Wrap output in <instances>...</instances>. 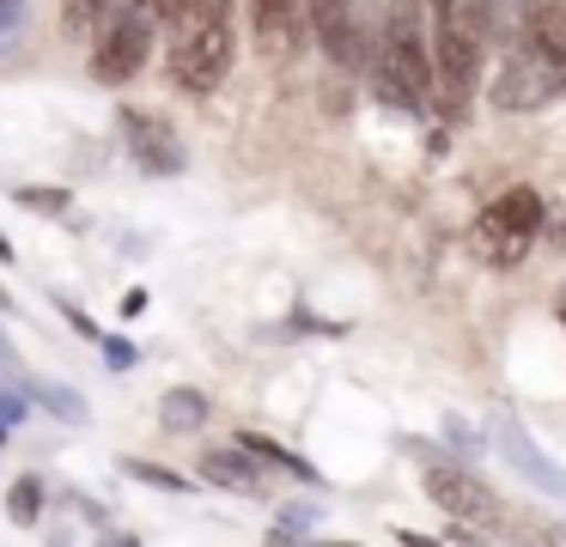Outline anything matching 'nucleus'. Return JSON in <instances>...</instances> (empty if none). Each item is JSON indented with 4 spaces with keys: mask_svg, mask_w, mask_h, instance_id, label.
Returning <instances> with one entry per match:
<instances>
[{
    "mask_svg": "<svg viewBox=\"0 0 566 547\" xmlns=\"http://www.w3.org/2000/svg\"><path fill=\"white\" fill-rule=\"evenodd\" d=\"M488 19L475 12V0L432 12V116L439 122H463L469 97L481 85V49H488Z\"/></svg>",
    "mask_w": 566,
    "mask_h": 547,
    "instance_id": "f257e3e1",
    "label": "nucleus"
},
{
    "mask_svg": "<svg viewBox=\"0 0 566 547\" xmlns=\"http://www.w3.org/2000/svg\"><path fill=\"white\" fill-rule=\"evenodd\" d=\"M238 12L232 0H189V12L177 19V43H171V80L189 97H213L232 73L238 55Z\"/></svg>",
    "mask_w": 566,
    "mask_h": 547,
    "instance_id": "f03ea898",
    "label": "nucleus"
},
{
    "mask_svg": "<svg viewBox=\"0 0 566 547\" xmlns=\"http://www.w3.org/2000/svg\"><path fill=\"white\" fill-rule=\"evenodd\" d=\"M378 85L402 109H432V12L427 0H396L378 43Z\"/></svg>",
    "mask_w": 566,
    "mask_h": 547,
    "instance_id": "7ed1b4c3",
    "label": "nucleus"
},
{
    "mask_svg": "<svg viewBox=\"0 0 566 547\" xmlns=\"http://www.w3.org/2000/svg\"><path fill=\"white\" fill-rule=\"evenodd\" d=\"M566 92V67L554 55H542L530 36H512V49H505L500 73H493V109H505V116H524V109H542L554 104V97Z\"/></svg>",
    "mask_w": 566,
    "mask_h": 547,
    "instance_id": "20e7f679",
    "label": "nucleus"
},
{
    "mask_svg": "<svg viewBox=\"0 0 566 547\" xmlns=\"http://www.w3.org/2000/svg\"><path fill=\"white\" fill-rule=\"evenodd\" d=\"M536 231H542V194L536 189H505L500 201L481 207L475 250H481V262H493V267H517L530 255V243H536Z\"/></svg>",
    "mask_w": 566,
    "mask_h": 547,
    "instance_id": "39448f33",
    "label": "nucleus"
},
{
    "mask_svg": "<svg viewBox=\"0 0 566 547\" xmlns=\"http://www.w3.org/2000/svg\"><path fill=\"white\" fill-rule=\"evenodd\" d=\"M153 31H159V19L147 12V0L116 7L111 24L98 31V49H92V73H98L104 85H128L153 55Z\"/></svg>",
    "mask_w": 566,
    "mask_h": 547,
    "instance_id": "423d86ee",
    "label": "nucleus"
},
{
    "mask_svg": "<svg viewBox=\"0 0 566 547\" xmlns=\"http://www.w3.org/2000/svg\"><path fill=\"white\" fill-rule=\"evenodd\" d=\"M427 498L444 511V517L469 523V529H500L505 511H500V493L488 481H475L469 469H451V462H432L427 469Z\"/></svg>",
    "mask_w": 566,
    "mask_h": 547,
    "instance_id": "0eeeda50",
    "label": "nucleus"
},
{
    "mask_svg": "<svg viewBox=\"0 0 566 547\" xmlns=\"http://www.w3.org/2000/svg\"><path fill=\"white\" fill-rule=\"evenodd\" d=\"M123 116V140L128 152H135V165L147 170V177H177L184 170V140H177V128L165 116H153V109H116Z\"/></svg>",
    "mask_w": 566,
    "mask_h": 547,
    "instance_id": "6e6552de",
    "label": "nucleus"
},
{
    "mask_svg": "<svg viewBox=\"0 0 566 547\" xmlns=\"http://www.w3.org/2000/svg\"><path fill=\"white\" fill-rule=\"evenodd\" d=\"M250 31H256V49L269 61H293L311 31V12L298 0H250Z\"/></svg>",
    "mask_w": 566,
    "mask_h": 547,
    "instance_id": "1a4fd4ad",
    "label": "nucleus"
},
{
    "mask_svg": "<svg viewBox=\"0 0 566 547\" xmlns=\"http://www.w3.org/2000/svg\"><path fill=\"white\" fill-rule=\"evenodd\" d=\"M196 474H201L208 486H226V493H244V498H262V493H269V462H262L250 444L201 450V456H196Z\"/></svg>",
    "mask_w": 566,
    "mask_h": 547,
    "instance_id": "9d476101",
    "label": "nucleus"
},
{
    "mask_svg": "<svg viewBox=\"0 0 566 547\" xmlns=\"http://www.w3.org/2000/svg\"><path fill=\"white\" fill-rule=\"evenodd\" d=\"M159 425L165 432H201V425H208V396H201V389H165Z\"/></svg>",
    "mask_w": 566,
    "mask_h": 547,
    "instance_id": "9b49d317",
    "label": "nucleus"
},
{
    "mask_svg": "<svg viewBox=\"0 0 566 547\" xmlns=\"http://www.w3.org/2000/svg\"><path fill=\"white\" fill-rule=\"evenodd\" d=\"M116 7H123V0H62V31L67 36H98Z\"/></svg>",
    "mask_w": 566,
    "mask_h": 547,
    "instance_id": "f8f14e48",
    "label": "nucleus"
},
{
    "mask_svg": "<svg viewBox=\"0 0 566 547\" xmlns=\"http://www.w3.org/2000/svg\"><path fill=\"white\" fill-rule=\"evenodd\" d=\"M505 450H512V462H517V469H524V474H530V481H536V486H542V493H566V474H554V469H542V462H536V450H530V438H524V432H517V425H505Z\"/></svg>",
    "mask_w": 566,
    "mask_h": 547,
    "instance_id": "ddd939ff",
    "label": "nucleus"
},
{
    "mask_svg": "<svg viewBox=\"0 0 566 547\" xmlns=\"http://www.w3.org/2000/svg\"><path fill=\"white\" fill-rule=\"evenodd\" d=\"M238 444H250L262 462H269V469H281V474H293V481H311V486H317V469H311V462H298L293 450H281L274 438H262V432H238Z\"/></svg>",
    "mask_w": 566,
    "mask_h": 547,
    "instance_id": "4468645a",
    "label": "nucleus"
},
{
    "mask_svg": "<svg viewBox=\"0 0 566 547\" xmlns=\"http://www.w3.org/2000/svg\"><path fill=\"white\" fill-rule=\"evenodd\" d=\"M38 511H43V486L31 481V474H25V481H13V493H7V517H13V523H38Z\"/></svg>",
    "mask_w": 566,
    "mask_h": 547,
    "instance_id": "2eb2a0df",
    "label": "nucleus"
},
{
    "mask_svg": "<svg viewBox=\"0 0 566 547\" xmlns=\"http://www.w3.org/2000/svg\"><path fill=\"white\" fill-rule=\"evenodd\" d=\"M123 474H135V481H147V486H165V493H184L189 486V474L159 469V462H123Z\"/></svg>",
    "mask_w": 566,
    "mask_h": 547,
    "instance_id": "dca6fc26",
    "label": "nucleus"
},
{
    "mask_svg": "<svg viewBox=\"0 0 566 547\" xmlns=\"http://www.w3.org/2000/svg\"><path fill=\"white\" fill-rule=\"evenodd\" d=\"M38 396L50 401L55 413H62V420H74V425H86V396H80V389H55V383H38Z\"/></svg>",
    "mask_w": 566,
    "mask_h": 547,
    "instance_id": "f3484780",
    "label": "nucleus"
},
{
    "mask_svg": "<svg viewBox=\"0 0 566 547\" xmlns=\"http://www.w3.org/2000/svg\"><path fill=\"white\" fill-rule=\"evenodd\" d=\"M19 207H38V213H67V189H19Z\"/></svg>",
    "mask_w": 566,
    "mask_h": 547,
    "instance_id": "a211bd4d",
    "label": "nucleus"
},
{
    "mask_svg": "<svg viewBox=\"0 0 566 547\" xmlns=\"http://www.w3.org/2000/svg\"><path fill=\"white\" fill-rule=\"evenodd\" d=\"M147 12H153L159 24H171V31H177V19L189 12V0H147Z\"/></svg>",
    "mask_w": 566,
    "mask_h": 547,
    "instance_id": "6ab92c4d",
    "label": "nucleus"
},
{
    "mask_svg": "<svg viewBox=\"0 0 566 547\" xmlns=\"http://www.w3.org/2000/svg\"><path fill=\"white\" fill-rule=\"evenodd\" d=\"M19 19H25V0H0V43L19 31Z\"/></svg>",
    "mask_w": 566,
    "mask_h": 547,
    "instance_id": "aec40b11",
    "label": "nucleus"
},
{
    "mask_svg": "<svg viewBox=\"0 0 566 547\" xmlns=\"http://www.w3.org/2000/svg\"><path fill=\"white\" fill-rule=\"evenodd\" d=\"M104 353H111V365H116V371H128V365H135V347H128V340H111Z\"/></svg>",
    "mask_w": 566,
    "mask_h": 547,
    "instance_id": "412c9836",
    "label": "nucleus"
},
{
    "mask_svg": "<svg viewBox=\"0 0 566 547\" xmlns=\"http://www.w3.org/2000/svg\"><path fill=\"white\" fill-rule=\"evenodd\" d=\"M0 420H7V425L25 420V401H19V396H0Z\"/></svg>",
    "mask_w": 566,
    "mask_h": 547,
    "instance_id": "4be33fe9",
    "label": "nucleus"
},
{
    "mask_svg": "<svg viewBox=\"0 0 566 547\" xmlns=\"http://www.w3.org/2000/svg\"><path fill=\"white\" fill-rule=\"evenodd\" d=\"M444 7H457V0H427V12H444Z\"/></svg>",
    "mask_w": 566,
    "mask_h": 547,
    "instance_id": "5701e85b",
    "label": "nucleus"
},
{
    "mask_svg": "<svg viewBox=\"0 0 566 547\" xmlns=\"http://www.w3.org/2000/svg\"><path fill=\"white\" fill-rule=\"evenodd\" d=\"M0 255H13V250H7V238H0Z\"/></svg>",
    "mask_w": 566,
    "mask_h": 547,
    "instance_id": "b1692460",
    "label": "nucleus"
},
{
    "mask_svg": "<svg viewBox=\"0 0 566 547\" xmlns=\"http://www.w3.org/2000/svg\"><path fill=\"white\" fill-rule=\"evenodd\" d=\"M0 304H7V292H0Z\"/></svg>",
    "mask_w": 566,
    "mask_h": 547,
    "instance_id": "393cba45",
    "label": "nucleus"
}]
</instances>
